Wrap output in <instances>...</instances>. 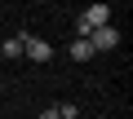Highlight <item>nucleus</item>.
Here are the masks:
<instances>
[{
  "mask_svg": "<svg viewBox=\"0 0 133 119\" xmlns=\"http://www.w3.org/2000/svg\"><path fill=\"white\" fill-rule=\"evenodd\" d=\"M107 22H111V9H107V5H89V9L76 18V40H89V35H93L98 27H107Z\"/></svg>",
  "mask_w": 133,
  "mask_h": 119,
  "instance_id": "nucleus-1",
  "label": "nucleus"
},
{
  "mask_svg": "<svg viewBox=\"0 0 133 119\" xmlns=\"http://www.w3.org/2000/svg\"><path fill=\"white\" fill-rule=\"evenodd\" d=\"M22 53L31 57V62H40V66H44V62H53V44H44V40H36V35H27V40H22Z\"/></svg>",
  "mask_w": 133,
  "mask_h": 119,
  "instance_id": "nucleus-2",
  "label": "nucleus"
},
{
  "mask_svg": "<svg viewBox=\"0 0 133 119\" xmlns=\"http://www.w3.org/2000/svg\"><path fill=\"white\" fill-rule=\"evenodd\" d=\"M89 44H93V53H107V49H115V44H120V31L107 22V27H98V31L89 35Z\"/></svg>",
  "mask_w": 133,
  "mask_h": 119,
  "instance_id": "nucleus-3",
  "label": "nucleus"
},
{
  "mask_svg": "<svg viewBox=\"0 0 133 119\" xmlns=\"http://www.w3.org/2000/svg\"><path fill=\"white\" fill-rule=\"evenodd\" d=\"M22 40H27V35H14V40H5V44H0V57H9V62H14V57H22Z\"/></svg>",
  "mask_w": 133,
  "mask_h": 119,
  "instance_id": "nucleus-4",
  "label": "nucleus"
},
{
  "mask_svg": "<svg viewBox=\"0 0 133 119\" xmlns=\"http://www.w3.org/2000/svg\"><path fill=\"white\" fill-rule=\"evenodd\" d=\"M66 53H71L76 62H89V57H93V44H89V40H71V49H66Z\"/></svg>",
  "mask_w": 133,
  "mask_h": 119,
  "instance_id": "nucleus-5",
  "label": "nucleus"
},
{
  "mask_svg": "<svg viewBox=\"0 0 133 119\" xmlns=\"http://www.w3.org/2000/svg\"><path fill=\"white\" fill-rule=\"evenodd\" d=\"M53 110H58V119H76V115H80L76 101H62V106H53Z\"/></svg>",
  "mask_w": 133,
  "mask_h": 119,
  "instance_id": "nucleus-6",
  "label": "nucleus"
},
{
  "mask_svg": "<svg viewBox=\"0 0 133 119\" xmlns=\"http://www.w3.org/2000/svg\"><path fill=\"white\" fill-rule=\"evenodd\" d=\"M36 119H58V110H53V106H49V110H40V115H36Z\"/></svg>",
  "mask_w": 133,
  "mask_h": 119,
  "instance_id": "nucleus-7",
  "label": "nucleus"
},
{
  "mask_svg": "<svg viewBox=\"0 0 133 119\" xmlns=\"http://www.w3.org/2000/svg\"><path fill=\"white\" fill-rule=\"evenodd\" d=\"M0 88H5V84H0Z\"/></svg>",
  "mask_w": 133,
  "mask_h": 119,
  "instance_id": "nucleus-8",
  "label": "nucleus"
}]
</instances>
